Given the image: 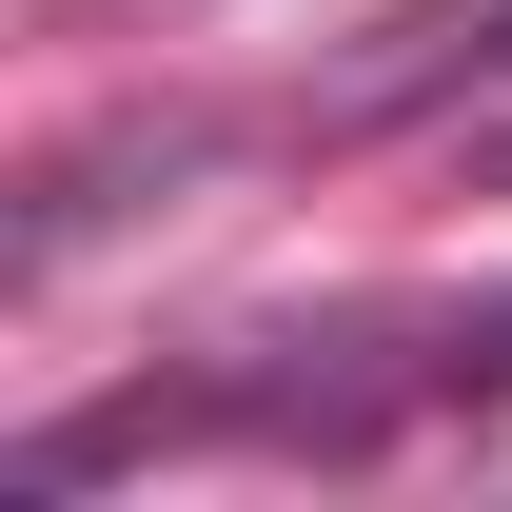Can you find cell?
Listing matches in <instances>:
<instances>
[{
	"mask_svg": "<svg viewBox=\"0 0 512 512\" xmlns=\"http://www.w3.org/2000/svg\"><path fill=\"white\" fill-rule=\"evenodd\" d=\"M473 178H512V119H473Z\"/></svg>",
	"mask_w": 512,
	"mask_h": 512,
	"instance_id": "7a4b0ae2",
	"label": "cell"
},
{
	"mask_svg": "<svg viewBox=\"0 0 512 512\" xmlns=\"http://www.w3.org/2000/svg\"><path fill=\"white\" fill-rule=\"evenodd\" d=\"M453 375H512V316H473V335H453Z\"/></svg>",
	"mask_w": 512,
	"mask_h": 512,
	"instance_id": "6da1fadb",
	"label": "cell"
}]
</instances>
